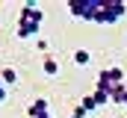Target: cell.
Instances as JSON below:
<instances>
[{
	"mask_svg": "<svg viewBox=\"0 0 127 118\" xmlns=\"http://www.w3.org/2000/svg\"><path fill=\"white\" fill-rule=\"evenodd\" d=\"M41 21H44V12L35 3H24L18 15V38H38Z\"/></svg>",
	"mask_w": 127,
	"mask_h": 118,
	"instance_id": "cell-1",
	"label": "cell"
},
{
	"mask_svg": "<svg viewBox=\"0 0 127 118\" xmlns=\"http://www.w3.org/2000/svg\"><path fill=\"white\" fill-rule=\"evenodd\" d=\"M100 3L103 0H68V12L80 21H97V12H100Z\"/></svg>",
	"mask_w": 127,
	"mask_h": 118,
	"instance_id": "cell-2",
	"label": "cell"
},
{
	"mask_svg": "<svg viewBox=\"0 0 127 118\" xmlns=\"http://www.w3.org/2000/svg\"><path fill=\"white\" fill-rule=\"evenodd\" d=\"M124 15H127V3L124 0H103L95 24H115V21L124 18Z\"/></svg>",
	"mask_w": 127,
	"mask_h": 118,
	"instance_id": "cell-3",
	"label": "cell"
},
{
	"mask_svg": "<svg viewBox=\"0 0 127 118\" xmlns=\"http://www.w3.org/2000/svg\"><path fill=\"white\" fill-rule=\"evenodd\" d=\"M121 83H124V71H121V68H103V71L97 74V86H95V88L112 94V88L121 86Z\"/></svg>",
	"mask_w": 127,
	"mask_h": 118,
	"instance_id": "cell-4",
	"label": "cell"
},
{
	"mask_svg": "<svg viewBox=\"0 0 127 118\" xmlns=\"http://www.w3.org/2000/svg\"><path fill=\"white\" fill-rule=\"evenodd\" d=\"M27 112H30V118H44V115H50V112H47V100H44V97H35V100L30 103Z\"/></svg>",
	"mask_w": 127,
	"mask_h": 118,
	"instance_id": "cell-5",
	"label": "cell"
},
{
	"mask_svg": "<svg viewBox=\"0 0 127 118\" xmlns=\"http://www.w3.org/2000/svg\"><path fill=\"white\" fill-rule=\"evenodd\" d=\"M109 100H112V103H118V106H127V86H124V83L112 88V94H109Z\"/></svg>",
	"mask_w": 127,
	"mask_h": 118,
	"instance_id": "cell-6",
	"label": "cell"
},
{
	"mask_svg": "<svg viewBox=\"0 0 127 118\" xmlns=\"http://www.w3.org/2000/svg\"><path fill=\"white\" fill-rule=\"evenodd\" d=\"M41 71H44L47 77H56V74H59V62H56L53 56H44V62H41Z\"/></svg>",
	"mask_w": 127,
	"mask_h": 118,
	"instance_id": "cell-7",
	"label": "cell"
},
{
	"mask_svg": "<svg viewBox=\"0 0 127 118\" xmlns=\"http://www.w3.org/2000/svg\"><path fill=\"white\" fill-rule=\"evenodd\" d=\"M0 80H3V86H15L18 83V71L15 68H3L0 71Z\"/></svg>",
	"mask_w": 127,
	"mask_h": 118,
	"instance_id": "cell-8",
	"label": "cell"
},
{
	"mask_svg": "<svg viewBox=\"0 0 127 118\" xmlns=\"http://www.w3.org/2000/svg\"><path fill=\"white\" fill-rule=\"evenodd\" d=\"M92 97H95V103H97V106H106V103H112V100H109V91H100V88H95V91H92Z\"/></svg>",
	"mask_w": 127,
	"mask_h": 118,
	"instance_id": "cell-9",
	"label": "cell"
},
{
	"mask_svg": "<svg viewBox=\"0 0 127 118\" xmlns=\"http://www.w3.org/2000/svg\"><path fill=\"white\" fill-rule=\"evenodd\" d=\"M89 59H92L89 50H74V62H77V65H89Z\"/></svg>",
	"mask_w": 127,
	"mask_h": 118,
	"instance_id": "cell-10",
	"label": "cell"
},
{
	"mask_svg": "<svg viewBox=\"0 0 127 118\" xmlns=\"http://www.w3.org/2000/svg\"><path fill=\"white\" fill-rule=\"evenodd\" d=\"M80 106H83V112H92V109H97V103H95V97H92V94H86V97L80 100Z\"/></svg>",
	"mask_w": 127,
	"mask_h": 118,
	"instance_id": "cell-11",
	"label": "cell"
},
{
	"mask_svg": "<svg viewBox=\"0 0 127 118\" xmlns=\"http://www.w3.org/2000/svg\"><path fill=\"white\" fill-rule=\"evenodd\" d=\"M71 118H86V112H83V106H80V103L74 106V112H71Z\"/></svg>",
	"mask_w": 127,
	"mask_h": 118,
	"instance_id": "cell-12",
	"label": "cell"
},
{
	"mask_svg": "<svg viewBox=\"0 0 127 118\" xmlns=\"http://www.w3.org/2000/svg\"><path fill=\"white\" fill-rule=\"evenodd\" d=\"M35 47H38V50L44 53V50H47V41H44V38H35Z\"/></svg>",
	"mask_w": 127,
	"mask_h": 118,
	"instance_id": "cell-13",
	"label": "cell"
},
{
	"mask_svg": "<svg viewBox=\"0 0 127 118\" xmlns=\"http://www.w3.org/2000/svg\"><path fill=\"white\" fill-rule=\"evenodd\" d=\"M44 118H53V115H44Z\"/></svg>",
	"mask_w": 127,
	"mask_h": 118,
	"instance_id": "cell-14",
	"label": "cell"
}]
</instances>
